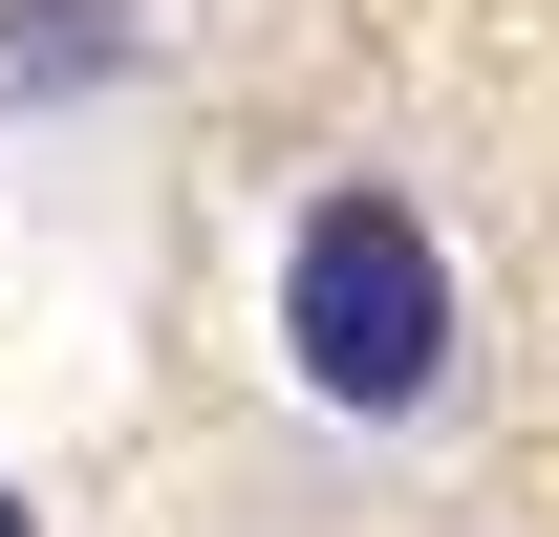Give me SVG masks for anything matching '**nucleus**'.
<instances>
[{"label": "nucleus", "instance_id": "nucleus-1", "mask_svg": "<svg viewBox=\"0 0 559 537\" xmlns=\"http://www.w3.org/2000/svg\"><path fill=\"white\" fill-rule=\"evenodd\" d=\"M280 344H301L323 408H430V366H452V259H430V215L409 194H323L280 237Z\"/></svg>", "mask_w": 559, "mask_h": 537}, {"label": "nucleus", "instance_id": "nucleus-2", "mask_svg": "<svg viewBox=\"0 0 559 537\" xmlns=\"http://www.w3.org/2000/svg\"><path fill=\"white\" fill-rule=\"evenodd\" d=\"M0 537H22V494H0Z\"/></svg>", "mask_w": 559, "mask_h": 537}]
</instances>
